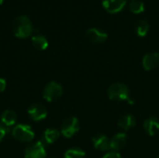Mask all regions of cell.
Returning <instances> with one entry per match:
<instances>
[{"mask_svg":"<svg viewBox=\"0 0 159 158\" xmlns=\"http://www.w3.org/2000/svg\"><path fill=\"white\" fill-rule=\"evenodd\" d=\"M107 94L110 100L116 102H123L129 99V90L128 87L122 83L112 84L107 90Z\"/></svg>","mask_w":159,"mask_h":158,"instance_id":"7a4b0ae2","label":"cell"},{"mask_svg":"<svg viewBox=\"0 0 159 158\" xmlns=\"http://www.w3.org/2000/svg\"><path fill=\"white\" fill-rule=\"evenodd\" d=\"M136 124V119L133 115H122L119 119H118V122H117V125L118 127L127 131L130 129H132Z\"/></svg>","mask_w":159,"mask_h":158,"instance_id":"5bb4252c","label":"cell"},{"mask_svg":"<svg viewBox=\"0 0 159 158\" xmlns=\"http://www.w3.org/2000/svg\"><path fill=\"white\" fill-rule=\"evenodd\" d=\"M12 30L15 36L18 38H27L34 32L33 24L30 19L24 15L18 16L14 20L12 23Z\"/></svg>","mask_w":159,"mask_h":158,"instance_id":"6da1fadb","label":"cell"},{"mask_svg":"<svg viewBox=\"0 0 159 158\" xmlns=\"http://www.w3.org/2000/svg\"><path fill=\"white\" fill-rule=\"evenodd\" d=\"M159 66V53L149 52L143 58V67L146 71H152Z\"/></svg>","mask_w":159,"mask_h":158,"instance_id":"30bf717a","label":"cell"},{"mask_svg":"<svg viewBox=\"0 0 159 158\" xmlns=\"http://www.w3.org/2000/svg\"><path fill=\"white\" fill-rule=\"evenodd\" d=\"M47 153L42 142L38 141L31 143L24 152L25 158H46Z\"/></svg>","mask_w":159,"mask_h":158,"instance_id":"8992f818","label":"cell"},{"mask_svg":"<svg viewBox=\"0 0 159 158\" xmlns=\"http://www.w3.org/2000/svg\"><path fill=\"white\" fill-rule=\"evenodd\" d=\"M7 128L5 127L2 123H0V142L3 141V139L7 135Z\"/></svg>","mask_w":159,"mask_h":158,"instance_id":"44dd1931","label":"cell"},{"mask_svg":"<svg viewBox=\"0 0 159 158\" xmlns=\"http://www.w3.org/2000/svg\"><path fill=\"white\" fill-rule=\"evenodd\" d=\"M28 115L34 121H41L48 115V111L43 104L34 103L28 108Z\"/></svg>","mask_w":159,"mask_h":158,"instance_id":"52a82bcc","label":"cell"},{"mask_svg":"<svg viewBox=\"0 0 159 158\" xmlns=\"http://www.w3.org/2000/svg\"><path fill=\"white\" fill-rule=\"evenodd\" d=\"M93 146L95 149L100 151H108L110 150V139H108L106 136L102 134L95 135L92 138Z\"/></svg>","mask_w":159,"mask_h":158,"instance_id":"8fae6325","label":"cell"},{"mask_svg":"<svg viewBox=\"0 0 159 158\" xmlns=\"http://www.w3.org/2000/svg\"><path fill=\"white\" fill-rule=\"evenodd\" d=\"M62 95V87L56 82H49L43 90V98L48 102L57 101Z\"/></svg>","mask_w":159,"mask_h":158,"instance_id":"277c9868","label":"cell"},{"mask_svg":"<svg viewBox=\"0 0 159 158\" xmlns=\"http://www.w3.org/2000/svg\"><path fill=\"white\" fill-rule=\"evenodd\" d=\"M127 5V0H103V8L111 14H116L120 12Z\"/></svg>","mask_w":159,"mask_h":158,"instance_id":"ba28073f","label":"cell"},{"mask_svg":"<svg viewBox=\"0 0 159 158\" xmlns=\"http://www.w3.org/2000/svg\"><path fill=\"white\" fill-rule=\"evenodd\" d=\"M157 158H159V155H158V156H157Z\"/></svg>","mask_w":159,"mask_h":158,"instance_id":"d4e9b609","label":"cell"},{"mask_svg":"<svg viewBox=\"0 0 159 158\" xmlns=\"http://www.w3.org/2000/svg\"><path fill=\"white\" fill-rule=\"evenodd\" d=\"M102 158H122L120 154L116 152V151H112V152H109L107 153Z\"/></svg>","mask_w":159,"mask_h":158,"instance_id":"7402d4cb","label":"cell"},{"mask_svg":"<svg viewBox=\"0 0 159 158\" xmlns=\"http://www.w3.org/2000/svg\"><path fill=\"white\" fill-rule=\"evenodd\" d=\"M149 29H150V25L148 21L145 20H140L135 25V33L140 37H144L148 34Z\"/></svg>","mask_w":159,"mask_h":158,"instance_id":"ac0fdd59","label":"cell"},{"mask_svg":"<svg viewBox=\"0 0 159 158\" xmlns=\"http://www.w3.org/2000/svg\"><path fill=\"white\" fill-rule=\"evenodd\" d=\"M59 137H60V132L55 129H47L43 134V139L45 142L48 144L54 143L59 139Z\"/></svg>","mask_w":159,"mask_h":158,"instance_id":"e0dca14e","label":"cell"},{"mask_svg":"<svg viewBox=\"0 0 159 158\" xmlns=\"http://www.w3.org/2000/svg\"><path fill=\"white\" fill-rule=\"evenodd\" d=\"M85 156H86V153L79 148L69 149L64 154V158H85Z\"/></svg>","mask_w":159,"mask_h":158,"instance_id":"ffe728a7","label":"cell"},{"mask_svg":"<svg viewBox=\"0 0 159 158\" xmlns=\"http://www.w3.org/2000/svg\"><path fill=\"white\" fill-rule=\"evenodd\" d=\"M3 1H4V0H0V5H2V3H3Z\"/></svg>","mask_w":159,"mask_h":158,"instance_id":"cb8c5ba5","label":"cell"},{"mask_svg":"<svg viewBox=\"0 0 159 158\" xmlns=\"http://www.w3.org/2000/svg\"><path fill=\"white\" fill-rule=\"evenodd\" d=\"M32 44L34 48L37 50H45L48 47V39L41 34H34L32 37Z\"/></svg>","mask_w":159,"mask_h":158,"instance_id":"2e32d148","label":"cell"},{"mask_svg":"<svg viewBox=\"0 0 159 158\" xmlns=\"http://www.w3.org/2000/svg\"><path fill=\"white\" fill-rule=\"evenodd\" d=\"M80 128L79 121L76 117L71 116L66 118L61 128V133L65 138H72L76 132H78Z\"/></svg>","mask_w":159,"mask_h":158,"instance_id":"5b68a950","label":"cell"},{"mask_svg":"<svg viewBox=\"0 0 159 158\" xmlns=\"http://www.w3.org/2000/svg\"><path fill=\"white\" fill-rule=\"evenodd\" d=\"M127 135L125 133H117L112 139H110V150L118 151L122 149L127 143Z\"/></svg>","mask_w":159,"mask_h":158,"instance_id":"4fadbf2b","label":"cell"},{"mask_svg":"<svg viewBox=\"0 0 159 158\" xmlns=\"http://www.w3.org/2000/svg\"><path fill=\"white\" fill-rule=\"evenodd\" d=\"M143 129L147 135L155 136L159 131V120L155 116L147 118L143 123Z\"/></svg>","mask_w":159,"mask_h":158,"instance_id":"7c38bea8","label":"cell"},{"mask_svg":"<svg viewBox=\"0 0 159 158\" xmlns=\"http://www.w3.org/2000/svg\"><path fill=\"white\" fill-rule=\"evenodd\" d=\"M16 120H17V115L15 112L12 110H6L1 115V123L7 128L12 127L16 123Z\"/></svg>","mask_w":159,"mask_h":158,"instance_id":"9a60e30c","label":"cell"},{"mask_svg":"<svg viewBox=\"0 0 159 158\" xmlns=\"http://www.w3.org/2000/svg\"><path fill=\"white\" fill-rule=\"evenodd\" d=\"M86 35L88 37V39L95 44H101L106 41V39L108 38V34L107 33H105L104 31L98 29V28H90L87 31Z\"/></svg>","mask_w":159,"mask_h":158,"instance_id":"9c48e42d","label":"cell"},{"mask_svg":"<svg viewBox=\"0 0 159 158\" xmlns=\"http://www.w3.org/2000/svg\"><path fill=\"white\" fill-rule=\"evenodd\" d=\"M129 10L133 14H140L144 11L145 6L144 3L142 0H131L129 5Z\"/></svg>","mask_w":159,"mask_h":158,"instance_id":"d6986e66","label":"cell"},{"mask_svg":"<svg viewBox=\"0 0 159 158\" xmlns=\"http://www.w3.org/2000/svg\"><path fill=\"white\" fill-rule=\"evenodd\" d=\"M6 86H7L6 80H5V79H3V78H0V93H2V92L5 90Z\"/></svg>","mask_w":159,"mask_h":158,"instance_id":"603a6c76","label":"cell"},{"mask_svg":"<svg viewBox=\"0 0 159 158\" xmlns=\"http://www.w3.org/2000/svg\"><path fill=\"white\" fill-rule=\"evenodd\" d=\"M12 136L15 140L21 142H30L34 138V132L32 128L25 124H20L12 129Z\"/></svg>","mask_w":159,"mask_h":158,"instance_id":"3957f363","label":"cell"}]
</instances>
